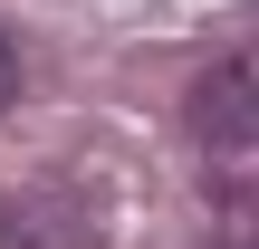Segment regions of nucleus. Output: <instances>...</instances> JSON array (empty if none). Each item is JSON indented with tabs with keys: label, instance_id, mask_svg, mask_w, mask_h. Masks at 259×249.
Returning <instances> with one entry per match:
<instances>
[{
	"label": "nucleus",
	"instance_id": "obj_1",
	"mask_svg": "<svg viewBox=\"0 0 259 249\" xmlns=\"http://www.w3.org/2000/svg\"><path fill=\"white\" fill-rule=\"evenodd\" d=\"M192 134H202L211 154H259V38L202 67V86H192Z\"/></svg>",
	"mask_w": 259,
	"mask_h": 249
},
{
	"label": "nucleus",
	"instance_id": "obj_2",
	"mask_svg": "<svg viewBox=\"0 0 259 249\" xmlns=\"http://www.w3.org/2000/svg\"><path fill=\"white\" fill-rule=\"evenodd\" d=\"M10 96H19V48L0 38V106H10Z\"/></svg>",
	"mask_w": 259,
	"mask_h": 249
}]
</instances>
